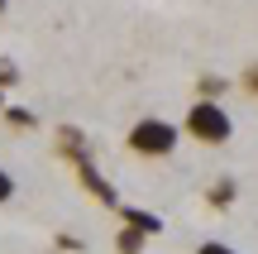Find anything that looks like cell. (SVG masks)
I'll return each instance as SVG.
<instances>
[{"mask_svg":"<svg viewBox=\"0 0 258 254\" xmlns=\"http://www.w3.org/2000/svg\"><path fill=\"white\" fill-rule=\"evenodd\" d=\"M244 91H253V96H258V63L249 67V72H244Z\"/></svg>","mask_w":258,"mask_h":254,"instance_id":"12","label":"cell"},{"mask_svg":"<svg viewBox=\"0 0 258 254\" xmlns=\"http://www.w3.org/2000/svg\"><path fill=\"white\" fill-rule=\"evenodd\" d=\"M177 139H182V130H177L172 120H158V115H144V120L129 130V149L144 154V159H167V154L177 149Z\"/></svg>","mask_w":258,"mask_h":254,"instance_id":"2","label":"cell"},{"mask_svg":"<svg viewBox=\"0 0 258 254\" xmlns=\"http://www.w3.org/2000/svg\"><path fill=\"white\" fill-rule=\"evenodd\" d=\"M5 5H10V0H0V15H5Z\"/></svg>","mask_w":258,"mask_h":254,"instance_id":"13","label":"cell"},{"mask_svg":"<svg viewBox=\"0 0 258 254\" xmlns=\"http://www.w3.org/2000/svg\"><path fill=\"white\" fill-rule=\"evenodd\" d=\"M0 111H5V91H0Z\"/></svg>","mask_w":258,"mask_h":254,"instance_id":"14","label":"cell"},{"mask_svg":"<svg viewBox=\"0 0 258 254\" xmlns=\"http://www.w3.org/2000/svg\"><path fill=\"white\" fill-rule=\"evenodd\" d=\"M10 197H15V178H10V173L5 168H0V207H5V201Z\"/></svg>","mask_w":258,"mask_h":254,"instance_id":"10","label":"cell"},{"mask_svg":"<svg viewBox=\"0 0 258 254\" xmlns=\"http://www.w3.org/2000/svg\"><path fill=\"white\" fill-rule=\"evenodd\" d=\"M0 115H5V125H10V130H34V125H38V115L29 111V106H5Z\"/></svg>","mask_w":258,"mask_h":254,"instance_id":"5","label":"cell"},{"mask_svg":"<svg viewBox=\"0 0 258 254\" xmlns=\"http://www.w3.org/2000/svg\"><path fill=\"white\" fill-rule=\"evenodd\" d=\"M196 254H239V249H230V245H220V240H206Z\"/></svg>","mask_w":258,"mask_h":254,"instance_id":"11","label":"cell"},{"mask_svg":"<svg viewBox=\"0 0 258 254\" xmlns=\"http://www.w3.org/2000/svg\"><path fill=\"white\" fill-rule=\"evenodd\" d=\"M196 86H201V101H220V96L230 91V82H225V77H201Z\"/></svg>","mask_w":258,"mask_h":254,"instance_id":"6","label":"cell"},{"mask_svg":"<svg viewBox=\"0 0 258 254\" xmlns=\"http://www.w3.org/2000/svg\"><path fill=\"white\" fill-rule=\"evenodd\" d=\"M182 130L191 134L196 144H230L234 120L225 115V106H220V101H196L191 111L182 115Z\"/></svg>","mask_w":258,"mask_h":254,"instance_id":"1","label":"cell"},{"mask_svg":"<svg viewBox=\"0 0 258 254\" xmlns=\"http://www.w3.org/2000/svg\"><path fill=\"white\" fill-rule=\"evenodd\" d=\"M211 201H215V207H230V201H234V182L230 178L215 182V187H211Z\"/></svg>","mask_w":258,"mask_h":254,"instance_id":"9","label":"cell"},{"mask_svg":"<svg viewBox=\"0 0 258 254\" xmlns=\"http://www.w3.org/2000/svg\"><path fill=\"white\" fill-rule=\"evenodd\" d=\"M120 211V221L129 230H139V235H158V230H163V221L153 216V211H139V207H115Z\"/></svg>","mask_w":258,"mask_h":254,"instance_id":"4","label":"cell"},{"mask_svg":"<svg viewBox=\"0 0 258 254\" xmlns=\"http://www.w3.org/2000/svg\"><path fill=\"white\" fill-rule=\"evenodd\" d=\"M77 178H82V187L91 192L96 201H105V207H120V192H115V182L101 178V168H96V163H77Z\"/></svg>","mask_w":258,"mask_h":254,"instance_id":"3","label":"cell"},{"mask_svg":"<svg viewBox=\"0 0 258 254\" xmlns=\"http://www.w3.org/2000/svg\"><path fill=\"white\" fill-rule=\"evenodd\" d=\"M144 240H148V235H139V230H129V226H124L115 245H120V254H139V249H144Z\"/></svg>","mask_w":258,"mask_h":254,"instance_id":"7","label":"cell"},{"mask_svg":"<svg viewBox=\"0 0 258 254\" xmlns=\"http://www.w3.org/2000/svg\"><path fill=\"white\" fill-rule=\"evenodd\" d=\"M15 82H19V63L15 58H0V91H10Z\"/></svg>","mask_w":258,"mask_h":254,"instance_id":"8","label":"cell"}]
</instances>
